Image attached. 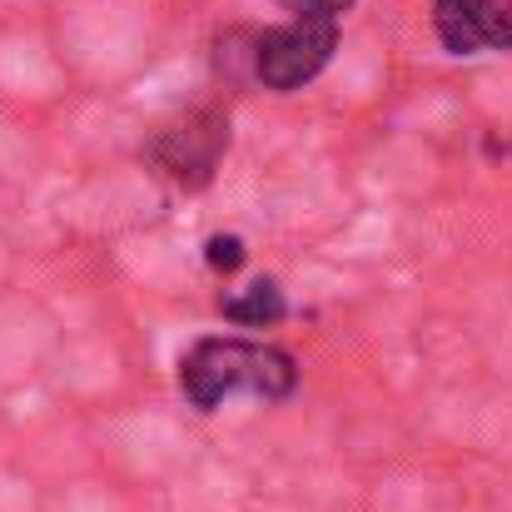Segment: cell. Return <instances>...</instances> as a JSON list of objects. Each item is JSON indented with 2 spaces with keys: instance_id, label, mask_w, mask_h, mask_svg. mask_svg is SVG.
I'll return each mask as SVG.
<instances>
[{
  "instance_id": "277c9868",
  "label": "cell",
  "mask_w": 512,
  "mask_h": 512,
  "mask_svg": "<svg viewBox=\"0 0 512 512\" xmlns=\"http://www.w3.org/2000/svg\"><path fill=\"white\" fill-rule=\"evenodd\" d=\"M433 30L448 55L512 50V0H433Z\"/></svg>"
},
{
  "instance_id": "7a4b0ae2",
  "label": "cell",
  "mask_w": 512,
  "mask_h": 512,
  "mask_svg": "<svg viewBox=\"0 0 512 512\" xmlns=\"http://www.w3.org/2000/svg\"><path fill=\"white\" fill-rule=\"evenodd\" d=\"M334 50H339V25L334 20H289V25H274V30L254 35L249 75L264 90L289 95V90H304L314 75H324Z\"/></svg>"
},
{
  "instance_id": "52a82bcc",
  "label": "cell",
  "mask_w": 512,
  "mask_h": 512,
  "mask_svg": "<svg viewBox=\"0 0 512 512\" xmlns=\"http://www.w3.org/2000/svg\"><path fill=\"white\" fill-rule=\"evenodd\" d=\"M279 5H284L294 20H334V25L353 10V0H279Z\"/></svg>"
},
{
  "instance_id": "5b68a950",
  "label": "cell",
  "mask_w": 512,
  "mask_h": 512,
  "mask_svg": "<svg viewBox=\"0 0 512 512\" xmlns=\"http://www.w3.org/2000/svg\"><path fill=\"white\" fill-rule=\"evenodd\" d=\"M224 319L229 324H249V329H269V324H279L284 319V289L274 284V279H254L249 289H239V294H229L224 304Z\"/></svg>"
},
{
  "instance_id": "8992f818",
  "label": "cell",
  "mask_w": 512,
  "mask_h": 512,
  "mask_svg": "<svg viewBox=\"0 0 512 512\" xmlns=\"http://www.w3.org/2000/svg\"><path fill=\"white\" fill-rule=\"evenodd\" d=\"M204 259H209V269L234 274V269L244 264V239H239V234H214V239L204 244Z\"/></svg>"
},
{
  "instance_id": "6da1fadb",
  "label": "cell",
  "mask_w": 512,
  "mask_h": 512,
  "mask_svg": "<svg viewBox=\"0 0 512 512\" xmlns=\"http://www.w3.org/2000/svg\"><path fill=\"white\" fill-rule=\"evenodd\" d=\"M179 388L194 408H219L229 393H254L264 403H279L299 388L294 353L274 343H244V339H199L179 358Z\"/></svg>"
},
{
  "instance_id": "3957f363",
  "label": "cell",
  "mask_w": 512,
  "mask_h": 512,
  "mask_svg": "<svg viewBox=\"0 0 512 512\" xmlns=\"http://www.w3.org/2000/svg\"><path fill=\"white\" fill-rule=\"evenodd\" d=\"M224 145H229V125L214 110H194V115H184L179 125H170L155 140V160L184 189H199V184L214 179V165H219Z\"/></svg>"
}]
</instances>
